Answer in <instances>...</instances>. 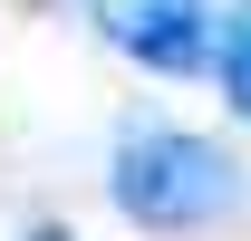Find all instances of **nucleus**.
I'll return each mask as SVG.
<instances>
[{
  "instance_id": "3",
  "label": "nucleus",
  "mask_w": 251,
  "mask_h": 241,
  "mask_svg": "<svg viewBox=\"0 0 251 241\" xmlns=\"http://www.w3.org/2000/svg\"><path fill=\"white\" fill-rule=\"evenodd\" d=\"M213 68H222V96H232V116H251V0H232L213 29Z\"/></svg>"
},
{
  "instance_id": "4",
  "label": "nucleus",
  "mask_w": 251,
  "mask_h": 241,
  "mask_svg": "<svg viewBox=\"0 0 251 241\" xmlns=\"http://www.w3.org/2000/svg\"><path fill=\"white\" fill-rule=\"evenodd\" d=\"M20 241H68V232H58V222H39V232H20Z\"/></svg>"
},
{
  "instance_id": "2",
  "label": "nucleus",
  "mask_w": 251,
  "mask_h": 241,
  "mask_svg": "<svg viewBox=\"0 0 251 241\" xmlns=\"http://www.w3.org/2000/svg\"><path fill=\"white\" fill-rule=\"evenodd\" d=\"M116 48L135 68H155V77H193L213 58V20H203V0H126L116 10Z\"/></svg>"
},
{
  "instance_id": "1",
  "label": "nucleus",
  "mask_w": 251,
  "mask_h": 241,
  "mask_svg": "<svg viewBox=\"0 0 251 241\" xmlns=\"http://www.w3.org/2000/svg\"><path fill=\"white\" fill-rule=\"evenodd\" d=\"M116 212L145 222V232H203L242 203V174L213 135H184V125H135L116 145Z\"/></svg>"
}]
</instances>
